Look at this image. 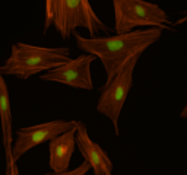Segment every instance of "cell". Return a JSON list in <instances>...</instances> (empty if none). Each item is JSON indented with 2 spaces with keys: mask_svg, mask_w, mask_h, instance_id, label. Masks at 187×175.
Returning <instances> with one entry per match:
<instances>
[{
  "mask_svg": "<svg viewBox=\"0 0 187 175\" xmlns=\"http://www.w3.org/2000/svg\"><path fill=\"white\" fill-rule=\"evenodd\" d=\"M162 29L149 28L132 31L123 35L85 38L75 32L77 48L96 57L105 69V83H110L119 71L136 56H140L148 47L161 38Z\"/></svg>",
  "mask_w": 187,
  "mask_h": 175,
  "instance_id": "obj_1",
  "label": "cell"
},
{
  "mask_svg": "<svg viewBox=\"0 0 187 175\" xmlns=\"http://www.w3.org/2000/svg\"><path fill=\"white\" fill-rule=\"evenodd\" d=\"M54 25L63 39L76 32V28H86L92 38L98 32H110L111 29L102 24L86 0H47L45 2V21L43 34Z\"/></svg>",
  "mask_w": 187,
  "mask_h": 175,
  "instance_id": "obj_2",
  "label": "cell"
},
{
  "mask_svg": "<svg viewBox=\"0 0 187 175\" xmlns=\"http://www.w3.org/2000/svg\"><path fill=\"white\" fill-rule=\"evenodd\" d=\"M67 62H70V50L67 47H37L16 43L12 45L9 58L0 67V73L26 81L35 73L54 70Z\"/></svg>",
  "mask_w": 187,
  "mask_h": 175,
  "instance_id": "obj_3",
  "label": "cell"
},
{
  "mask_svg": "<svg viewBox=\"0 0 187 175\" xmlns=\"http://www.w3.org/2000/svg\"><path fill=\"white\" fill-rule=\"evenodd\" d=\"M114 29L117 35L132 32L136 26L171 29V22L167 13L158 5L142 0H114Z\"/></svg>",
  "mask_w": 187,
  "mask_h": 175,
  "instance_id": "obj_4",
  "label": "cell"
},
{
  "mask_svg": "<svg viewBox=\"0 0 187 175\" xmlns=\"http://www.w3.org/2000/svg\"><path fill=\"white\" fill-rule=\"evenodd\" d=\"M139 57L140 56L133 57L110 83H105L100 89L101 95L96 102V111L105 115L113 123V127H114L117 136L120 133L119 131V118H120L123 105L127 99V95L133 86V71Z\"/></svg>",
  "mask_w": 187,
  "mask_h": 175,
  "instance_id": "obj_5",
  "label": "cell"
},
{
  "mask_svg": "<svg viewBox=\"0 0 187 175\" xmlns=\"http://www.w3.org/2000/svg\"><path fill=\"white\" fill-rule=\"evenodd\" d=\"M77 121H66V120H54L48 123L37 124L31 127L19 128L16 133V140L13 142V150L12 156L13 161H19L26 152H29L32 147L38 146L44 142H51L53 139L63 133L69 131L76 127Z\"/></svg>",
  "mask_w": 187,
  "mask_h": 175,
  "instance_id": "obj_6",
  "label": "cell"
},
{
  "mask_svg": "<svg viewBox=\"0 0 187 175\" xmlns=\"http://www.w3.org/2000/svg\"><path fill=\"white\" fill-rule=\"evenodd\" d=\"M96 57L92 54H82V56L72 58L66 64L50 70L41 75V81L47 82H58L63 85L72 86L76 89H86L91 90L94 88L91 77V63Z\"/></svg>",
  "mask_w": 187,
  "mask_h": 175,
  "instance_id": "obj_7",
  "label": "cell"
},
{
  "mask_svg": "<svg viewBox=\"0 0 187 175\" xmlns=\"http://www.w3.org/2000/svg\"><path fill=\"white\" fill-rule=\"evenodd\" d=\"M76 145L83 159L91 165L95 175H113V162L108 158L104 149L91 140L86 130V124L77 121L76 123Z\"/></svg>",
  "mask_w": 187,
  "mask_h": 175,
  "instance_id": "obj_8",
  "label": "cell"
},
{
  "mask_svg": "<svg viewBox=\"0 0 187 175\" xmlns=\"http://www.w3.org/2000/svg\"><path fill=\"white\" fill-rule=\"evenodd\" d=\"M76 145V127L53 139L48 145L50 168L53 172H64L69 168Z\"/></svg>",
  "mask_w": 187,
  "mask_h": 175,
  "instance_id": "obj_9",
  "label": "cell"
},
{
  "mask_svg": "<svg viewBox=\"0 0 187 175\" xmlns=\"http://www.w3.org/2000/svg\"><path fill=\"white\" fill-rule=\"evenodd\" d=\"M0 128H2V140L6 158H13V139H12V109H10L9 89L6 85L3 75L0 73Z\"/></svg>",
  "mask_w": 187,
  "mask_h": 175,
  "instance_id": "obj_10",
  "label": "cell"
},
{
  "mask_svg": "<svg viewBox=\"0 0 187 175\" xmlns=\"http://www.w3.org/2000/svg\"><path fill=\"white\" fill-rule=\"evenodd\" d=\"M89 169H92L91 165L85 161L83 163H81V165L77 166L76 169L64 171V172H47V174H44V175H86Z\"/></svg>",
  "mask_w": 187,
  "mask_h": 175,
  "instance_id": "obj_11",
  "label": "cell"
},
{
  "mask_svg": "<svg viewBox=\"0 0 187 175\" xmlns=\"http://www.w3.org/2000/svg\"><path fill=\"white\" fill-rule=\"evenodd\" d=\"M6 175H19L16 162L13 161V158H6Z\"/></svg>",
  "mask_w": 187,
  "mask_h": 175,
  "instance_id": "obj_12",
  "label": "cell"
},
{
  "mask_svg": "<svg viewBox=\"0 0 187 175\" xmlns=\"http://www.w3.org/2000/svg\"><path fill=\"white\" fill-rule=\"evenodd\" d=\"M180 117H181V118H187V104L184 105V108H183V111L180 113Z\"/></svg>",
  "mask_w": 187,
  "mask_h": 175,
  "instance_id": "obj_13",
  "label": "cell"
},
{
  "mask_svg": "<svg viewBox=\"0 0 187 175\" xmlns=\"http://www.w3.org/2000/svg\"><path fill=\"white\" fill-rule=\"evenodd\" d=\"M184 22H187V12H186V16H184V18H180L174 25H181V24H184Z\"/></svg>",
  "mask_w": 187,
  "mask_h": 175,
  "instance_id": "obj_14",
  "label": "cell"
}]
</instances>
